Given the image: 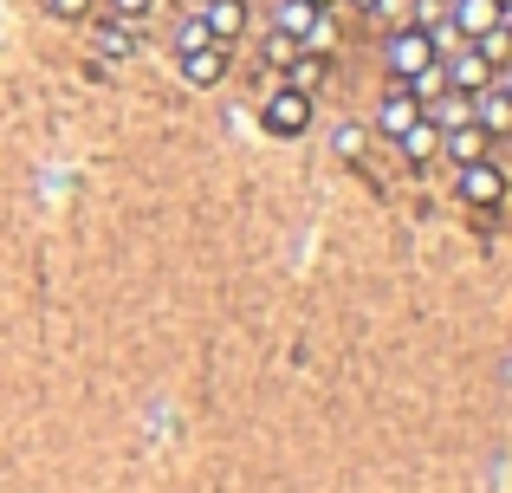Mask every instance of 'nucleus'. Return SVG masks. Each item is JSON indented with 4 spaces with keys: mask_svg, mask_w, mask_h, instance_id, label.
Here are the masks:
<instances>
[{
    "mask_svg": "<svg viewBox=\"0 0 512 493\" xmlns=\"http://www.w3.org/2000/svg\"><path fill=\"white\" fill-rule=\"evenodd\" d=\"M415 117H422V104H415V98H409L402 85H389V91H383V104H376V130H383V137L396 143L402 130L415 124Z\"/></svg>",
    "mask_w": 512,
    "mask_h": 493,
    "instance_id": "nucleus-8",
    "label": "nucleus"
},
{
    "mask_svg": "<svg viewBox=\"0 0 512 493\" xmlns=\"http://www.w3.org/2000/svg\"><path fill=\"white\" fill-rule=\"evenodd\" d=\"M441 72H448V91H480V85H493V65L474 52V39H461V46L441 59Z\"/></svg>",
    "mask_w": 512,
    "mask_h": 493,
    "instance_id": "nucleus-5",
    "label": "nucleus"
},
{
    "mask_svg": "<svg viewBox=\"0 0 512 493\" xmlns=\"http://www.w3.org/2000/svg\"><path fill=\"white\" fill-rule=\"evenodd\" d=\"M201 20H208V33L221 39V46H234L240 33H247V0H208V7H195Z\"/></svg>",
    "mask_w": 512,
    "mask_h": 493,
    "instance_id": "nucleus-10",
    "label": "nucleus"
},
{
    "mask_svg": "<svg viewBox=\"0 0 512 493\" xmlns=\"http://www.w3.org/2000/svg\"><path fill=\"white\" fill-rule=\"evenodd\" d=\"M500 26H506V33H512V0H500Z\"/></svg>",
    "mask_w": 512,
    "mask_h": 493,
    "instance_id": "nucleus-24",
    "label": "nucleus"
},
{
    "mask_svg": "<svg viewBox=\"0 0 512 493\" xmlns=\"http://www.w3.org/2000/svg\"><path fill=\"white\" fill-rule=\"evenodd\" d=\"M52 20H91V0H46Z\"/></svg>",
    "mask_w": 512,
    "mask_h": 493,
    "instance_id": "nucleus-18",
    "label": "nucleus"
},
{
    "mask_svg": "<svg viewBox=\"0 0 512 493\" xmlns=\"http://www.w3.org/2000/svg\"><path fill=\"white\" fill-rule=\"evenodd\" d=\"M448 26L461 39H480L487 26H500V0H448Z\"/></svg>",
    "mask_w": 512,
    "mask_h": 493,
    "instance_id": "nucleus-7",
    "label": "nucleus"
},
{
    "mask_svg": "<svg viewBox=\"0 0 512 493\" xmlns=\"http://www.w3.org/2000/svg\"><path fill=\"white\" fill-rule=\"evenodd\" d=\"M454 195H461L467 208H500L506 202V169L493 163V156H480V163H454Z\"/></svg>",
    "mask_w": 512,
    "mask_h": 493,
    "instance_id": "nucleus-2",
    "label": "nucleus"
},
{
    "mask_svg": "<svg viewBox=\"0 0 512 493\" xmlns=\"http://www.w3.org/2000/svg\"><path fill=\"white\" fill-rule=\"evenodd\" d=\"M266 59H273L279 72H286V65L299 59V39H292V33H279V26H273V33H266Z\"/></svg>",
    "mask_w": 512,
    "mask_h": 493,
    "instance_id": "nucleus-17",
    "label": "nucleus"
},
{
    "mask_svg": "<svg viewBox=\"0 0 512 493\" xmlns=\"http://www.w3.org/2000/svg\"><path fill=\"white\" fill-rule=\"evenodd\" d=\"M150 7H156V0H111V13H117V20H130V26L150 20Z\"/></svg>",
    "mask_w": 512,
    "mask_h": 493,
    "instance_id": "nucleus-19",
    "label": "nucleus"
},
{
    "mask_svg": "<svg viewBox=\"0 0 512 493\" xmlns=\"http://www.w3.org/2000/svg\"><path fill=\"white\" fill-rule=\"evenodd\" d=\"M312 7H338V0H312Z\"/></svg>",
    "mask_w": 512,
    "mask_h": 493,
    "instance_id": "nucleus-25",
    "label": "nucleus"
},
{
    "mask_svg": "<svg viewBox=\"0 0 512 493\" xmlns=\"http://www.w3.org/2000/svg\"><path fill=\"white\" fill-rule=\"evenodd\" d=\"M350 7H357V13H383L389 0H350Z\"/></svg>",
    "mask_w": 512,
    "mask_h": 493,
    "instance_id": "nucleus-22",
    "label": "nucleus"
},
{
    "mask_svg": "<svg viewBox=\"0 0 512 493\" xmlns=\"http://www.w3.org/2000/svg\"><path fill=\"white\" fill-rule=\"evenodd\" d=\"M208 39H214V33H208V20H201V13H188V20L169 33V46H175V52H195V46H208Z\"/></svg>",
    "mask_w": 512,
    "mask_h": 493,
    "instance_id": "nucleus-16",
    "label": "nucleus"
},
{
    "mask_svg": "<svg viewBox=\"0 0 512 493\" xmlns=\"http://www.w3.org/2000/svg\"><path fill=\"white\" fill-rule=\"evenodd\" d=\"M396 150L409 156L415 169H422V163H435V156H441V124H435V117L422 111V117H415V124H409V130L396 137Z\"/></svg>",
    "mask_w": 512,
    "mask_h": 493,
    "instance_id": "nucleus-9",
    "label": "nucleus"
},
{
    "mask_svg": "<svg viewBox=\"0 0 512 493\" xmlns=\"http://www.w3.org/2000/svg\"><path fill=\"white\" fill-rule=\"evenodd\" d=\"M467 111H474V124L487 130V137H512V91L493 78V85L467 91Z\"/></svg>",
    "mask_w": 512,
    "mask_h": 493,
    "instance_id": "nucleus-4",
    "label": "nucleus"
},
{
    "mask_svg": "<svg viewBox=\"0 0 512 493\" xmlns=\"http://www.w3.org/2000/svg\"><path fill=\"white\" fill-rule=\"evenodd\" d=\"M474 52H480V59L493 65V72H500V65L512 59V33H506V26H487V33L474 39Z\"/></svg>",
    "mask_w": 512,
    "mask_h": 493,
    "instance_id": "nucleus-15",
    "label": "nucleus"
},
{
    "mask_svg": "<svg viewBox=\"0 0 512 493\" xmlns=\"http://www.w3.org/2000/svg\"><path fill=\"white\" fill-rule=\"evenodd\" d=\"M493 78H500V85L512 91V59H506V65H500V72H493Z\"/></svg>",
    "mask_w": 512,
    "mask_h": 493,
    "instance_id": "nucleus-23",
    "label": "nucleus"
},
{
    "mask_svg": "<svg viewBox=\"0 0 512 493\" xmlns=\"http://www.w3.org/2000/svg\"><path fill=\"white\" fill-rule=\"evenodd\" d=\"M331 150H338V156H357V150H363V130H357V124H344L338 137H331Z\"/></svg>",
    "mask_w": 512,
    "mask_h": 493,
    "instance_id": "nucleus-21",
    "label": "nucleus"
},
{
    "mask_svg": "<svg viewBox=\"0 0 512 493\" xmlns=\"http://www.w3.org/2000/svg\"><path fill=\"white\" fill-rule=\"evenodd\" d=\"M175 59H182V78L201 85V91L227 78V46H221V39H208V46H195V52H175Z\"/></svg>",
    "mask_w": 512,
    "mask_h": 493,
    "instance_id": "nucleus-6",
    "label": "nucleus"
},
{
    "mask_svg": "<svg viewBox=\"0 0 512 493\" xmlns=\"http://www.w3.org/2000/svg\"><path fill=\"white\" fill-rule=\"evenodd\" d=\"M286 85L292 91H318V85H325V52H305L299 46V59L286 65Z\"/></svg>",
    "mask_w": 512,
    "mask_h": 493,
    "instance_id": "nucleus-13",
    "label": "nucleus"
},
{
    "mask_svg": "<svg viewBox=\"0 0 512 493\" xmlns=\"http://www.w3.org/2000/svg\"><path fill=\"white\" fill-rule=\"evenodd\" d=\"M487 130H480V124H448V130H441V150H448L454 156V163H480V156H487Z\"/></svg>",
    "mask_w": 512,
    "mask_h": 493,
    "instance_id": "nucleus-11",
    "label": "nucleus"
},
{
    "mask_svg": "<svg viewBox=\"0 0 512 493\" xmlns=\"http://www.w3.org/2000/svg\"><path fill=\"white\" fill-rule=\"evenodd\" d=\"M435 59H441V52H435V33H428V26H415V20H402L396 33L383 39V72L396 78V85L409 72H422V65H435Z\"/></svg>",
    "mask_w": 512,
    "mask_h": 493,
    "instance_id": "nucleus-1",
    "label": "nucleus"
},
{
    "mask_svg": "<svg viewBox=\"0 0 512 493\" xmlns=\"http://www.w3.org/2000/svg\"><path fill=\"white\" fill-rule=\"evenodd\" d=\"M318 13H325V7H312V0H273V26L292 33V39H305V26H312Z\"/></svg>",
    "mask_w": 512,
    "mask_h": 493,
    "instance_id": "nucleus-12",
    "label": "nucleus"
},
{
    "mask_svg": "<svg viewBox=\"0 0 512 493\" xmlns=\"http://www.w3.org/2000/svg\"><path fill=\"white\" fill-rule=\"evenodd\" d=\"M91 46H98L104 59H124L130 52V20H98L91 26Z\"/></svg>",
    "mask_w": 512,
    "mask_h": 493,
    "instance_id": "nucleus-14",
    "label": "nucleus"
},
{
    "mask_svg": "<svg viewBox=\"0 0 512 493\" xmlns=\"http://www.w3.org/2000/svg\"><path fill=\"white\" fill-rule=\"evenodd\" d=\"M448 20V0H415V26H441Z\"/></svg>",
    "mask_w": 512,
    "mask_h": 493,
    "instance_id": "nucleus-20",
    "label": "nucleus"
},
{
    "mask_svg": "<svg viewBox=\"0 0 512 493\" xmlns=\"http://www.w3.org/2000/svg\"><path fill=\"white\" fill-rule=\"evenodd\" d=\"M260 124L273 130V137H305L312 130V91H273L266 98V111H260Z\"/></svg>",
    "mask_w": 512,
    "mask_h": 493,
    "instance_id": "nucleus-3",
    "label": "nucleus"
}]
</instances>
